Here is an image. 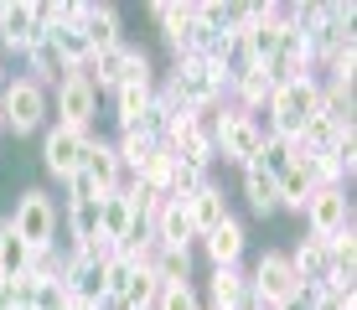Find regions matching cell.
Returning a JSON list of instances; mask_svg holds the SVG:
<instances>
[{"instance_id": "obj_1", "label": "cell", "mask_w": 357, "mask_h": 310, "mask_svg": "<svg viewBox=\"0 0 357 310\" xmlns=\"http://www.w3.org/2000/svg\"><path fill=\"white\" fill-rule=\"evenodd\" d=\"M316 109H321V78H290V83H275V93H269L259 119L275 140H301L305 119Z\"/></svg>"}, {"instance_id": "obj_2", "label": "cell", "mask_w": 357, "mask_h": 310, "mask_svg": "<svg viewBox=\"0 0 357 310\" xmlns=\"http://www.w3.org/2000/svg\"><path fill=\"white\" fill-rule=\"evenodd\" d=\"M0 114H6V134H36L52 124V93L26 72H10L6 93H0Z\"/></svg>"}, {"instance_id": "obj_3", "label": "cell", "mask_w": 357, "mask_h": 310, "mask_svg": "<svg viewBox=\"0 0 357 310\" xmlns=\"http://www.w3.org/2000/svg\"><path fill=\"white\" fill-rule=\"evenodd\" d=\"M6 222L21 233L26 248H52L57 233H63V207H57L42 186H26V192L16 196V207L6 212Z\"/></svg>"}, {"instance_id": "obj_4", "label": "cell", "mask_w": 357, "mask_h": 310, "mask_svg": "<svg viewBox=\"0 0 357 310\" xmlns=\"http://www.w3.org/2000/svg\"><path fill=\"white\" fill-rule=\"evenodd\" d=\"M264 119L259 114H243L238 104H228L223 98V134H218V150H213V160H223V166H254L259 160V150H264Z\"/></svg>"}, {"instance_id": "obj_5", "label": "cell", "mask_w": 357, "mask_h": 310, "mask_svg": "<svg viewBox=\"0 0 357 310\" xmlns=\"http://www.w3.org/2000/svg\"><path fill=\"white\" fill-rule=\"evenodd\" d=\"M249 290H254V300H259L264 310H280V305H290L305 284L295 279L285 248H264V254L254 258V269H249Z\"/></svg>"}, {"instance_id": "obj_6", "label": "cell", "mask_w": 357, "mask_h": 310, "mask_svg": "<svg viewBox=\"0 0 357 310\" xmlns=\"http://www.w3.org/2000/svg\"><path fill=\"white\" fill-rule=\"evenodd\" d=\"M166 78L176 83V93H181V98H187V109L223 104V98H228V78H223V68H218V62H207V57H181V62H171Z\"/></svg>"}, {"instance_id": "obj_7", "label": "cell", "mask_w": 357, "mask_h": 310, "mask_svg": "<svg viewBox=\"0 0 357 310\" xmlns=\"http://www.w3.org/2000/svg\"><path fill=\"white\" fill-rule=\"evenodd\" d=\"M52 124H68V130L93 134V124H98V93H93L89 72H68L63 88H52Z\"/></svg>"}, {"instance_id": "obj_8", "label": "cell", "mask_w": 357, "mask_h": 310, "mask_svg": "<svg viewBox=\"0 0 357 310\" xmlns=\"http://www.w3.org/2000/svg\"><path fill=\"white\" fill-rule=\"evenodd\" d=\"M305 233L311 238H331L337 228H347L352 222V196L347 186H321V192H311V202H305Z\"/></svg>"}, {"instance_id": "obj_9", "label": "cell", "mask_w": 357, "mask_h": 310, "mask_svg": "<svg viewBox=\"0 0 357 310\" xmlns=\"http://www.w3.org/2000/svg\"><path fill=\"white\" fill-rule=\"evenodd\" d=\"M83 140H89L83 130H68V124H47V134H42V166H47V176H52V181H68L73 171H78Z\"/></svg>"}, {"instance_id": "obj_10", "label": "cell", "mask_w": 357, "mask_h": 310, "mask_svg": "<svg viewBox=\"0 0 357 310\" xmlns=\"http://www.w3.org/2000/svg\"><path fill=\"white\" fill-rule=\"evenodd\" d=\"M78 171L98 186V196L119 192L125 186V171H119V155H114V140H104V134H89L83 140V155H78Z\"/></svg>"}, {"instance_id": "obj_11", "label": "cell", "mask_w": 357, "mask_h": 310, "mask_svg": "<svg viewBox=\"0 0 357 310\" xmlns=\"http://www.w3.org/2000/svg\"><path fill=\"white\" fill-rule=\"evenodd\" d=\"M197 248H202V258H207V269H218V264H243V248H249V233H243V222L238 217H223L213 233H202L197 238Z\"/></svg>"}, {"instance_id": "obj_12", "label": "cell", "mask_w": 357, "mask_h": 310, "mask_svg": "<svg viewBox=\"0 0 357 310\" xmlns=\"http://www.w3.org/2000/svg\"><path fill=\"white\" fill-rule=\"evenodd\" d=\"M130 62H135V42H119V47H109V52H93V68H89L93 93H98V98L114 93L119 83L130 78Z\"/></svg>"}, {"instance_id": "obj_13", "label": "cell", "mask_w": 357, "mask_h": 310, "mask_svg": "<svg viewBox=\"0 0 357 310\" xmlns=\"http://www.w3.org/2000/svg\"><path fill=\"white\" fill-rule=\"evenodd\" d=\"M285 258H290V269H295V279L305 284V290H321L326 274H331V264H326V243L321 238H311L305 233L295 248H285Z\"/></svg>"}, {"instance_id": "obj_14", "label": "cell", "mask_w": 357, "mask_h": 310, "mask_svg": "<svg viewBox=\"0 0 357 310\" xmlns=\"http://www.w3.org/2000/svg\"><path fill=\"white\" fill-rule=\"evenodd\" d=\"M249 290V269L243 264H218L207 269V290H202V305L207 310H233V300Z\"/></svg>"}, {"instance_id": "obj_15", "label": "cell", "mask_w": 357, "mask_h": 310, "mask_svg": "<svg viewBox=\"0 0 357 310\" xmlns=\"http://www.w3.org/2000/svg\"><path fill=\"white\" fill-rule=\"evenodd\" d=\"M83 36H89L93 52L119 47V42H125V31H119V10L109 6V0H89V10H83Z\"/></svg>"}, {"instance_id": "obj_16", "label": "cell", "mask_w": 357, "mask_h": 310, "mask_svg": "<svg viewBox=\"0 0 357 310\" xmlns=\"http://www.w3.org/2000/svg\"><path fill=\"white\" fill-rule=\"evenodd\" d=\"M151 233H155V243H161V248H197V228H192V212H187L181 202H166L161 212H155Z\"/></svg>"}, {"instance_id": "obj_17", "label": "cell", "mask_w": 357, "mask_h": 310, "mask_svg": "<svg viewBox=\"0 0 357 310\" xmlns=\"http://www.w3.org/2000/svg\"><path fill=\"white\" fill-rule=\"evenodd\" d=\"M238 181H243V202H249V212H254V217H275V212H280V181L269 176V171L243 166V171H238Z\"/></svg>"}, {"instance_id": "obj_18", "label": "cell", "mask_w": 357, "mask_h": 310, "mask_svg": "<svg viewBox=\"0 0 357 310\" xmlns=\"http://www.w3.org/2000/svg\"><path fill=\"white\" fill-rule=\"evenodd\" d=\"M269 93H275V78H269V68H254V72H243L238 83H228V104H238L243 114H264Z\"/></svg>"}, {"instance_id": "obj_19", "label": "cell", "mask_w": 357, "mask_h": 310, "mask_svg": "<svg viewBox=\"0 0 357 310\" xmlns=\"http://www.w3.org/2000/svg\"><path fill=\"white\" fill-rule=\"evenodd\" d=\"M187 212H192V228H197V238H202V233H213L218 222L228 217V196H223V186H218V181L197 186V196L187 202Z\"/></svg>"}, {"instance_id": "obj_20", "label": "cell", "mask_w": 357, "mask_h": 310, "mask_svg": "<svg viewBox=\"0 0 357 310\" xmlns=\"http://www.w3.org/2000/svg\"><path fill=\"white\" fill-rule=\"evenodd\" d=\"M21 62H26V78H36L47 93H52V88H63L68 68H63V57H57V47L47 42V36H42V42H36V47H31V52L21 57Z\"/></svg>"}, {"instance_id": "obj_21", "label": "cell", "mask_w": 357, "mask_h": 310, "mask_svg": "<svg viewBox=\"0 0 357 310\" xmlns=\"http://www.w3.org/2000/svg\"><path fill=\"white\" fill-rule=\"evenodd\" d=\"M130 222H135V207H130V196L125 192H109V196H98V233H104V243H114L130 233Z\"/></svg>"}, {"instance_id": "obj_22", "label": "cell", "mask_w": 357, "mask_h": 310, "mask_svg": "<svg viewBox=\"0 0 357 310\" xmlns=\"http://www.w3.org/2000/svg\"><path fill=\"white\" fill-rule=\"evenodd\" d=\"M321 119H331L337 130H357V98H352V83H321Z\"/></svg>"}, {"instance_id": "obj_23", "label": "cell", "mask_w": 357, "mask_h": 310, "mask_svg": "<svg viewBox=\"0 0 357 310\" xmlns=\"http://www.w3.org/2000/svg\"><path fill=\"white\" fill-rule=\"evenodd\" d=\"M326 243V264L337 269V274H357V222H347V228H337Z\"/></svg>"}, {"instance_id": "obj_24", "label": "cell", "mask_w": 357, "mask_h": 310, "mask_svg": "<svg viewBox=\"0 0 357 310\" xmlns=\"http://www.w3.org/2000/svg\"><path fill=\"white\" fill-rule=\"evenodd\" d=\"M151 274L161 284H192V248H155Z\"/></svg>"}, {"instance_id": "obj_25", "label": "cell", "mask_w": 357, "mask_h": 310, "mask_svg": "<svg viewBox=\"0 0 357 310\" xmlns=\"http://www.w3.org/2000/svg\"><path fill=\"white\" fill-rule=\"evenodd\" d=\"M275 181H280V212H305V202H311V192H316V186L305 181V171L285 166Z\"/></svg>"}, {"instance_id": "obj_26", "label": "cell", "mask_w": 357, "mask_h": 310, "mask_svg": "<svg viewBox=\"0 0 357 310\" xmlns=\"http://www.w3.org/2000/svg\"><path fill=\"white\" fill-rule=\"evenodd\" d=\"M26 258H31V248L21 243V233L10 228L6 217H0V279H10V274H26Z\"/></svg>"}, {"instance_id": "obj_27", "label": "cell", "mask_w": 357, "mask_h": 310, "mask_svg": "<svg viewBox=\"0 0 357 310\" xmlns=\"http://www.w3.org/2000/svg\"><path fill=\"white\" fill-rule=\"evenodd\" d=\"M26 305H31V310H68V305H73V290H68L63 279H36Z\"/></svg>"}, {"instance_id": "obj_28", "label": "cell", "mask_w": 357, "mask_h": 310, "mask_svg": "<svg viewBox=\"0 0 357 310\" xmlns=\"http://www.w3.org/2000/svg\"><path fill=\"white\" fill-rule=\"evenodd\" d=\"M151 310H202V290L197 284H161Z\"/></svg>"}, {"instance_id": "obj_29", "label": "cell", "mask_w": 357, "mask_h": 310, "mask_svg": "<svg viewBox=\"0 0 357 310\" xmlns=\"http://www.w3.org/2000/svg\"><path fill=\"white\" fill-rule=\"evenodd\" d=\"M192 130L218 150V134H223V104H202V109H192Z\"/></svg>"}, {"instance_id": "obj_30", "label": "cell", "mask_w": 357, "mask_h": 310, "mask_svg": "<svg viewBox=\"0 0 357 310\" xmlns=\"http://www.w3.org/2000/svg\"><path fill=\"white\" fill-rule=\"evenodd\" d=\"M305 310H357V295H337V290H305Z\"/></svg>"}, {"instance_id": "obj_31", "label": "cell", "mask_w": 357, "mask_h": 310, "mask_svg": "<svg viewBox=\"0 0 357 310\" xmlns=\"http://www.w3.org/2000/svg\"><path fill=\"white\" fill-rule=\"evenodd\" d=\"M63 192H68L63 202H98V186H93L89 176H83V171H73V176L63 181Z\"/></svg>"}, {"instance_id": "obj_32", "label": "cell", "mask_w": 357, "mask_h": 310, "mask_svg": "<svg viewBox=\"0 0 357 310\" xmlns=\"http://www.w3.org/2000/svg\"><path fill=\"white\" fill-rule=\"evenodd\" d=\"M6 83H10V62L0 57V93H6Z\"/></svg>"}, {"instance_id": "obj_33", "label": "cell", "mask_w": 357, "mask_h": 310, "mask_svg": "<svg viewBox=\"0 0 357 310\" xmlns=\"http://www.w3.org/2000/svg\"><path fill=\"white\" fill-rule=\"evenodd\" d=\"M0 134H6V114H0Z\"/></svg>"}, {"instance_id": "obj_34", "label": "cell", "mask_w": 357, "mask_h": 310, "mask_svg": "<svg viewBox=\"0 0 357 310\" xmlns=\"http://www.w3.org/2000/svg\"><path fill=\"white\" fill-rule=\"evenodd\" d=\"M202 310H207V305H202Z\"/></svg>"}]
</instances>
